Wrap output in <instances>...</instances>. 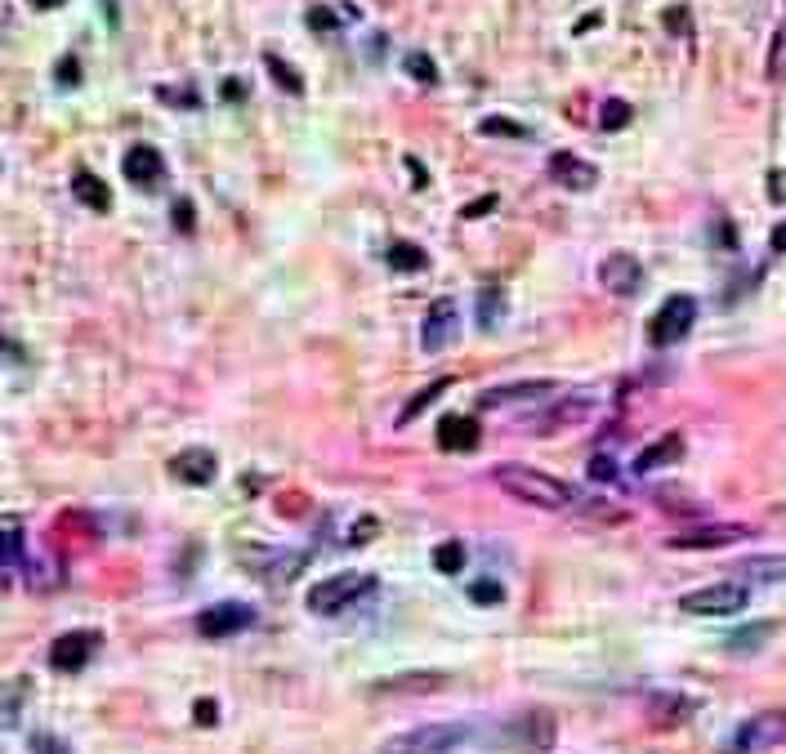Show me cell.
<instances>
[{"mask_svg":"<svg viewBox=\"0 0 786 754\" xmlns=\"http://www.w3.org/2000/svg\"><path fill=\"white\" fill-rule=\"evenodd\" d=\"M174 228L179 233H192V201H183V197L174 201Z\"/></svg>","mask_w":786,"mask_h":754,"instance_id":"ee69618b","label":"cell"},{"mask_svg":"<svg viewBox=\"0 0 786 754\" xmlns=\"http://www.w3.org/2000/svg\"><path fill=\"white\" fill-rule=\"evenodd\" d=\"M94 652H99V634H90V629H72V634H58V638H54V647H49V665L63 670V674H76V670L90 665Z\"/></svg>","mask_w":786,"mask_h":754,"instance_id":"7c38bea8","label":"cell"},{"mask_svg":"<svg viewBox=\"0 0 786 754\" xmlns=\"http://www.w3.org/2000/svg\"><path fill=\"white\" fill-rule=\"evenodd\" d=\"M433 567H438L442 576H456V572L465 567V545H460V540H438V545H433Z\"/></svg>","mask_w":786,"mask_h":754,"instance_id":"f546056e","label":"cell"},{"mask_svg":"<svg viewBox=\"0 0 786 754\" xmlns=\"http://www.w3.org/2000/svg\"><path fill=\"white\" fill-rule=\"evenodd\" d=\"M751 590L742 581H719V585H706V590H692L679 599V608L688 617H737L746 608Z\"/></svg>","mask_w":786,"mask_h":754,"instance_id":"52a82bcc","label":"cell"},{"mask_svg":"<svg viewBox=\"0 0 786 754\" xmlns=\"http://www.w3.org/2000/svg\"><path fill=\"white\" fill-rule=\"evenodd\" d=\"M733 581L742 585H778L786 581V558H746L733 567Z\"/></svg>","mask_w":786,"mask_h":754,"instance_id":"603a6c76","label":"cell"},{"mask_svg":"<svg viewBox=\"0 0 786 754\" xmlns=\"http://www.w3.org/2000/svg\"><path fill=\"white\" fill-rule=\"evenodd\" d=\"M474 741V723L456 719V723H424V728H406L389 737L380 754H460Z\"/></svg>","mask_w":786,"mask_h":754,"instance_id":"7a4b0ae2","label":"cell"},{"mask_svg":"<svg viewBox=\"0 0 786 754\" xmlns=\"http://www.w3.org/2000/svg\"><path fill=\"white\" fill-rule=\"evenodd\" d=\"M54 76H58V85H76V81H81V63H76V58L67 54V58H58Z\"/></svg>","mask_w":786,"mask_h":754,"instance_id":"74e56055","label":"cell"},{"mask_svg":"<svg viewBox=\"0 0 786 754\" xmlns=\"http://www.w3.org/2000/svg\"><path fill=\"white\" fill-rule=\"evenodd\" d=\"M786 741V710H760L746 723H737V732L724 741L719 754H764Z\"/></svg>","mask_w":786,"mask_h":754,"instance_id":"5b68a950","label":"cell"},{"mask_svg":"<svg viewBox=\"0 0 786 754\" xmlns=\"http://www.w3.org/2000/svg\"><path fill=\"white\" fill-rule=\"evenodd\" d=\"M478 129H483V134H505V138H527V126H519V121H505V117H487Z\"/></svg>","mask_w":786,"mask_h":754,"instance_id":"d590c367","label":"cell"},{"mask_svg":"<svg viewBox=\"0 0 786 754\" xmlns=\"http://www.w3.org/2000/svg\"><path fill=\"white\" fill-rule=\"evenodd\" d=\"M192 719H197V723H206V728H210V723H215V719H219V705H215V701H197V705H192Z\"/></svg>","mask_w":786,"mask_h":754,"instance_id":"f6af8a7d","label":"cell"},{"mask_svg":"<svg viewBox=\"0 0 786 754\" xmlns=\"http://www.w3.org/2000/svg\"><path fill=\"white\" fill-rule=\"evenodd\" d=\"M371 590H376V576H367V572H335V576H326V581H317L308 590V612L313 617H335V612L362 603Z\"/></svg>","mask_w":786,"mask_h":754,"instance_id":"3957f363","label":"cell"},{"mask_svg":"<svg viewBox=\"0 0 786 754\" xmlns=\"http://www.w3.org/2000/svg\"><path fill=\"white\" fill-rule=\"evenodd\" d=\"M599 281H603L608 295H635V290L644 286V263H639L635 254L617 251L599 263Z\"/></svg>","mask_w":786,"mask_h":754,"instance_id":"5bb4252c","label":"cell"},{"mask_svg":"<svg viewBox=\"0 0 786 754\" xmlns=\"http://www.w3.org/2000/svg\"><path fill=\"white\" fill-rule=\"evenodd\" d=\"M492 478H496V487H501L505 496L531 504V509L576 513V504H581V492H576L572 483H558V478H549V474H540V469H527V465H501Z\"/></svg>","mask_w":786,"mask_h":754,"instance_id":"6da1fadb","label":"cell"},{"mask_svg":"<svg viewBox=\"0 0 786 754\" xmlns=\"http://www.w3.org/2000/svg\"><path fill=\"white\" fill-rule=\"evenodd\" d=\"M31 4H36V9H58L63 0H31Z\"/></svg>","mask_w":786,"mask_h":754,"instance_id":"816d5d0a","label":"cell"},{"mask_svg":"<svg viewBox=\"0 0 786 754\" xmlns=\"http://www.w3.org/2000/svg\"><path fill=\"white\" fill-rule=\"evenodd\" d=\"M469 603H478V608H501V603H505L501 581H474V585H469Z\"/></svg>","mask_w":786,"mask_h":754,"instance_id":"d6a6232c","label":"cell"},{"mask_svg":"<svg viewBox=\"0 0 786 754\" xmlns=\"http://www.w3.org/2000/svg\"><path fill=\"white\" fill-rule=\"evenodd\" d=\"M496 737H501L505 750H514V754H549L554 737H558V723H554L549 710H523L510 723H501Z\"/></svg>","mask_w":786,"mask_h":754,"instance_id":"277c9868","label":"cell"},{"mask_svg":"<svg viewBox=\"0 0 786 754\" xmlns=\"http://www.w3.org/2000/svg\"><path fill=\"white\" fill-rule=\"evenodd\" d=\"M72 192H76L81 206H90V210H99V215L112 210V188H108L99 174H90V170H76V174H72Z\"/></svg>","mask_w":786,"mask_h":754,"instance_id":"7402d4cb","label":"cell"},{"mask_svg":"<svg viewBox=\"0 0 786 754\" xmlns=\"http://www.w3.org/2000/svg\"><path fill=\"white\" fill-rule=\"evenodd\" d=\"M219 99H224V103H242V99H246V81L228 76V81L219 85Z\"/></svg>","mask_w":786,"mask_h":754,"instance_id":"b9f144b4","label":"cell"},{"mask_svg":"<svg viewBox=\"0 0 786 754\" xmlns=\"http://www.w3.org/2000/svg\"><path fill=\"white\" fill-rule=\"evenodd\" d=\"M406 72H411L420 85H433V81H438V67H433L429 54H406Z\"/></svg>","mask_w":786,"mask_h":754,"instance_id":"e575fe53","label":"cell"},{"mask_svg":"<svg viewBox=\"0 0 786 754\" xmlns=\"http://www.w3.org/2000/svg\"><path fill=\"white\" fill-rule=\"evenodd\" d=\"M308 27L326 36V31H335V27H340V13H331L326 4H313V9H308Z\"/></svg>","mask_w":786,"mask_h":754,"instance_id":"8d00e7d4","label":"cell"},{"mask_svg":"<svg viewBox=\"0 0 786 754\" xmlns=\"http://www.w3.org/2000/svg\"><path fill=\"white\" fill-rule=\"evenodd\" d=\"M692 710H697V701H692V696L661 692V696H653V701H648V723H656V728H674V723H683Z\"/></svg>","mask_w":786,"mask_h":754,"instance_id":"ffe728a7","label":"cell"},{"mask_svg":"<svg viewBox=\"0 0 786 754\" xmlns=\"http://www.w3.org/2000/svg\"><path fill=\"white\" fill-rule=\"evenodd\" d=\"M22 692H27V683H22V679H18V683H9V692H0V728H13V723H18Z\"/></svg>","mask_w":786,"mask_h":754,"instance_id":"1f68e13d","label":"cell"},{"mask_svg":"<svg viewBox=\"0 0 786 754\" xmlns=\"http://www.w3.org/2000/svg\"><path fill=\"white\" fill-rule=\"evenodd\" d=\"M385 259H389V268H397V272H420L429 259H424V251L420 246H411V242H393L389 251H385Z\"/></svg>","mask_w":786,"mask_h":754,"instance_id":"f1b7e54d","label":"cell"},{"mask_svg":"<svg viewBox=\"0 0 786 754\" xmlns=\"http://www.w3.org/2000/svg\"><path fill=\"white\" fill-rule=\"evenodd\" d=\"M505 317V286L501 281H487L478 290V331H496Z\"/></svg>","mask_w":786,"mask_h":754,"instance_id":"d4e9b609","label":"cell"},{"mask_svg":"<svg viewBox=\"0 0 786 754\" xmlns=\"http://www.w3.org/2000/svg\"><path fill=\"white\" fill-rule=\"evenodd\" d=\"M170 469H174V478H179V483H188V487H206V483H215V474H219L215 456H210V451H201V447L179 451V456L170 460Z\"/></svg>","mask_w":786,"mask_h":754,"instance_id":"ac0fdd59","label":"cell"},{"mask_svg":"<svg viewBox=\"0 0 786 754\" xmlns=\"http://www.w3.org/2000/svg\"><path fill=\"white\" fill-rule=\"evenodd\" d=\"M442 388H451V384H447V379H438V384H429L424 393H415V397H411V402H406V406L397 411V429H406V424H411V420H415L420 411H429V406H433V402L442 397Z\"/></svg>","mask_w":786,"mask_h":754,"instance_id":"83f0119b","label":"cell"},{"mask_svg":"<svg viewBox=\"0 0 786 754\" xmlns=\"http://www.w3.org/2000/svg\"><path fill=\"white\" fill-rule=\"evenodd\" d=\"M549 174H554L558 188H567V192H590V188L599 183V165L581 161L576 152H554V156H549Z\"/></svg>","mask_w":786,"mask_h":754,"instance_id":"9a60e30c","label":"cell"},{"mask_svg":"<svg viewBox=\"0 0 786 754\" xmlns=\"http://www.w3.org/2000/svg\"><path fill=\"white\" fill-rule=\"evenodd\" d=\"M751 527H737V522H710V527H688V531H674L665 545L670 549H724V545H737L746 540Z\"/></svg>","mask_w":786,"mask_h":754,"instance_id":"8fae6325","label":"cell"},{"mask_svg":"<svg viewBox=\"0 0 786 754\" xmlns=\"http://www.w3.org/2000/svg\"><path fill=\"white\" fill-rule=\"evenodd\" d=\"M251 625H255V608H246V603H215L197 617L201 638H233V634H242Z\"/></svg>","mask_w":786,"mask_h":754,"instance_id":"30bf717a","label":"cell"},{"mask_svg":"<svg viewBox=\"0 0 786 754\" xmlns=\"http://www.w3.org/2000/svg\"><path fill=\"white\" fill-rule=\"evenodd\" d=\"M674 460H683V438L679 433H665V438H656L653 447H644L639 456H635V474H653V469H665V465H674Z\"/></svg>","mask_w":786,"mask_h":754,"instance_id":"d6986e66","label":"cell"},{"mask_svg":"<svg viewBox=\"0 0 786 754\" xmlns=\"http://www.w3.org/2000/svg\"><path fill=\"white\" fill-rule=\"evenodd\" d=\"M492 210H496V197L487 192V197H474V201H469L460 215H465V219H483V215H492Z\"/></svg>","mask_w":786,"mask_h":754,"instance_id":"60d3db41","label":"cell"},{"mask_svg":"<svg viewBox=\"0 0 786 754\" xmlns=\"http://www.w3.org/2000/svg\"><path fill=\"white\" fill-rule=\"evenodd\" d=\"M590 478H594V483H612V478H617L612 456H594V460H590Z\"/></svg>","mask_w":786,"mask_h":754,"instance_id":"ab89813d","label":"cell"},{"mask_svg":"<svg viewBox=\"0 0 786 754\" xmlns=\"http://www.w3.org/2000/svg\"><path fill=\"white\" fill-rule=\"evenodd\" d=\"M769 246H773V251H778V254H786V224H778V228H773V237H769Z\"/></svg>","mask_w":786,"mask_h":754,"instance_id":"f907efd6","label":"cell"},{"mask_svg":"<svg viewBox=\"0 0 786 754\" xmlns=\"http://www.w3.org/2000/svg\"><path fill=\"white\" fill-rule=\"evenodd\" d=\"M665 27H674V31H688V13H683V9L674 4V9L665 13Z\"/></svg>","mask_w":786,"mask_h":754,"instance_id":"7dc6e473","label":"cell"},{"mask_svg":"<svg viewBox=\"0 0 786 754\" xmlns=\"http://www.w3.org/2000/svg\"><path fill=\"white\" fill-rule=\"evenodd\" d=\"M31 754H67V750H63L54 737H36V741H31Z\"/></svg>","mask_w":786,"mask_h":754,"instance_id":"bcb514c9","label":"cell"},{"mask_svg":"<svg viewBox=\"0 0 786 754\" xmlns=\"http://www.w3.org/2000/svg\"><path fill=\"white\" fill-rule=\"evenodd\" d=\"M478 438H483L478 424L465 420V415H447V420L438 424V447H442V451H474Z\"/></svg>","mask_w":786,"mask_h":754,"instance_id":"44dd1931","label":"cell"},{"mask_svg":"<svg viewBox=\"0 0 786 754\" xmlns=\"http://www.w3.org/2000/svg\"><path fill=\"white\" fill-rule=\"evenodd\" d=\"M451 340H456V304L451 299H433L424 322H420V349L424 353H442V349H451Z\"/></svg>","mask_w":786,"mask_h":754,"instance_id":"4fadbf2b","label":"cell"},{"mask_svg":"<svg viewBox=\"0 0 786 754\" xmlns=\"http://www.w3.org/2000/svg\"><path fill=\"white\" fill-rule=\"evenodd\" d=\"M590 411H594L590 397H581V393H563L558 406H549L545 415L531 420V433H558V429H572V424H581Z\"/></svg>","mask_w":786,"mask_h":754,"instance_id":"2e32d148","label":"cell"},{"mask_svg":"<svg viewBox=\"0 0 786 754\" xmlns=\"http://www.w3.org/2000/svg\"><path fill=\"white\" fill-rule=\"evenodd\" d=\"M563 393L558 384L549 379H523V384H501V388H487L478 393V411H510V406H536L545 397Z\"/></svg>","mask_w":786,"mask_h":754,"instance_id":"9c48e42d","label":"cell"},{"mask_svg":"<svg viewBox=\"0 0 786 754\" xmlns=\"http://www.w3.org/2000/svg\"><path fill=\"white\" fill-rule=\"evenodd\" d=\"M27 563V549H22V522L18 518H0V572H13Z\"/></svg>","mask_w":786,"mask_h":754,"instance_id":"cb8c5ba5","label":"cell"},{"mask_svg":"<svg viewBox=\"0 0 786 754\" xmlns=\"http://www.w3.org/2000/svg\"><path fill=\"white\" fill-rule=\"evenodd\" d=\"M156 99H161V103H174V108H197V94H192V90H165V85H161Z\"/></svg>","mask_w":786,"mask_h":754,"instance_id":"f35d334b","label":"cell"},{"mask_svg":"<svg viewBox=\"0 0 786 754\" xmlns=\"http://www.w3.org/2000/svg\"><path fill=\"white\" fill-rule=\"evenodd\" d=\"M692 322H697V299H692V295H670L653 317H648V344H653V349L679 344V340L692 331Z\"/></svg>","mask_w":786,"mask_h":754,"instance_id":"8992f818","label":"cell"},{"mask_svg":"<svg viewBox=\"0 0 786 754\" xmlns=\"http://www.w3.org/2000/svg\"><path fill=\"white\" fill-rule=\"evenodd\" d=\"M773 621H755V625H746V629H737V634H728V652H755V647H764L769 638H773Z\"/></svg>","mask_w":786,"mask_h":754,"instance_id":"484cf974","label":"cell"},{"mask_svg":"<svg viewBox=\"0 0 786 754\" xmlns=\"http://www.w3.org/2000/svg\"><path fill=\"white\" fill-rule=\"evenodd\" d=\"M630 103L626 99H608L603 108H599V129H608V134H617V129H626L630 126Z\"/></svg>","mask_w":786,"mask_h":754,"instance_id":"4dcf8cb0","label":"cell"},{"mask_svg":"<svg viewBox=\"0 0 786 754\" xmlns=\"http://www.w3.org/2000/svg\"><path fill=\"white\" fill-rule=\"evenodd\" d=\"M769 81H786V22L773 31V45H769Z\"/></svg>","mask_w":786,"mask_h":754,"instance_id":"836d02e7","label":"cell"},{"mask_svg":"<svg viewBox=\"0 0 786 754\" xmlns=\"http://www.w3.org/2000/svg\"><path fill=\"white\" fill-rule=\"evenodd\" d=\"M406 170H411V179H415V188H424V183H429V174H424V165H420L415 156H406Z\"/></svg>","mask_w":786,"mask_h":754,"instance_id":"c3c4849f","label":"cell"},{"mask_svg":"<svg viewBox=\"0 0 786 754\" xmlns=\"http://www.w3.org/2000/svg\"><path fill=\"white\" fill-rule=\"evenodd\" d=\"M769 201H773V206H786V170H773V174H769Z\"/></svg>","mask_w":786,"mask_h":754,"instance_id":"7bdbcfd3","label":"cell"},{"mask_svg":"<svg viewBox=\"0 0 786 754\" xmlns=\"http://www.w3.org/2000/svg\"><path fill=\"white\" fill-rule=\"evenodd\" d=\"M447 683H451V674H442V670H402L389 679H376L367 692L371 696H433Z\"/></svg>","mask_w":786,"mask_h":754,"instance_id":"ba28073f","label":"cell"},{"mask_svg":"<svg viewBox=\"0 0 786 754\" xmlns=\"http://www.w3.org/2000/svg\"><path fill=\"white\" fill-rule=\"evenodd\" d=\"M263 67H268V76L286 90V94H304V76L286 63V58H277V54H263Z\"/></svg>","mask_w":786,"mask_h":754,"instance_id":"4316f807","label":"cell"},{"mask_svg":"<svg viewBox=\"0 0 786 754\" xmlns=\"http://www.w3.org/2000/svg\"><path fill=\"white\" fill-rule=\"evenodd\" d=\"M121 170H126V179H130V183H138V188H156V183H161V174H165V161H161V152H156V147L134 143L130 152H126V161H121Z\"/></svg>","mask_w":786,"mask_h":754,"instance_id":"e0dca14e","label":"cell"},{"mask_svg":"<svg viewBox=\"0 0 786 754\" xmlns=\"http://www.w3.org/2000/svg\"><path fill=\"white\" fill-rule=\"evenodd\" d=\"M371 531H376V522H371V518H362V522H358V531H353V545H367V540H371Z\"/></svg>","mask_w":786,"mask_h":754,"instance_id":"681fc988","label":"cell"}]
</instances>
